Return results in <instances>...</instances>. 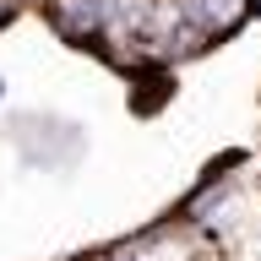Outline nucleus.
Returning <instances> with one entry per match:
<instances>
[{
  "label": "nucleus",
  "mask_w": 261,
  "mask_h": 261,
  "mask_svg": "<svg viewBox=\"0 0 261 261\" xmlns=\"http://www.w3.org/2000/svg\"><path fill=\"white\" fill-rule=\"evenodd\" d=\"M55 22L71 38H103L120 22V0H55Z\"/></svg>",
  "instance_id": "1"
},
{
  "label": "nucleus",
  "mask_w": 261,
  "mask_h": 261,
  "mask_svg": "<svg viewBox=\"0 0 261 261\" xmlns=\"http://www.w3.org/2000/svg\"><path fill=\"white\" fill-rule=\"evenodd\" d=\"M16 11H22V0H0V28H6V22H11Z\"/></svg>",
  "instance_id": "2"
}]
</instances>
